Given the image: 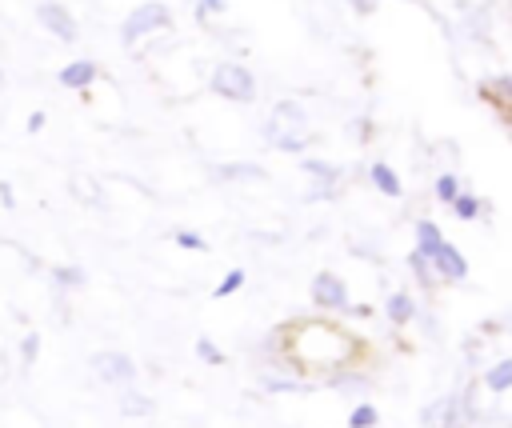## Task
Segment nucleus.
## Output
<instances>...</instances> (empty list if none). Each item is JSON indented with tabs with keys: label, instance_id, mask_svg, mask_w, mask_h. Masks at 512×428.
<instances>
[{
	"label": "nucleus",
	"instance_id": "obj_1",
	"mask_svg": "<svg viewBox=\"0 0 512 428\" xmlns=\"http://www.w3.org/2000/svg\"><path fill=\"white\" fill-rule=\"evenodd\" d=\"M276 348H280V364L300 380H308V372L328 376L336 368H352L360 356V340L344 324L320 320V316L292 320L288 328H280Z\"/></svg>",
	"mask_w": 512,
	"mask_h": 428
},
{
	"label": "nucleus",
	"instance_id": "obj_2",
	"mask_svg": "<svg viewBox=\"0 0 512 428\" xmlns=\"http://www.w3.org/2000/svg\"><path fill=\"white\" fill-rule=\"evenodd\" d=\"M208 88H212L220 100H232V104H252V100H256V76H252V68H244L240 60L216 64L212 76H208Z\"/></svg>",
	"mask_w": 512,
	"mask_h": 428
},
{
	"label": "nucleus",
	"instance_id": "obj_3",
	"mask_svg": "<svg viewBox=\"0 0 512 428\" xmlns=\"http://www.w3.org/2000/svg\"><path fill=\"white\" fill-rule=\"evenodd\" d=\"M168 24H172V8H168L164 0H144V4H136V8L124 16V24H120V40H124V44H140L144 36L164 32Z\"/></svg>",
	"mask_w": 512,
	"mask_h": 428
},
{
	"label": "nucleus",
	"instance_id": "obj_4",
	"mask_svg": "<svg viewBox=\"0 0 512 428\" xmlns=\"http://www.w3.org/2000/svg\"><path fill=\"white\" fill-rule=\"evenodd\" d=\"M308 296H312V304H316L320 312H340V316H344V312H348V304H352L344 276H336L332 268H324V272H316V276H312Z\"/></svg>",
	"mask_w": 512,
	"mask_h": 428
},
{
	"label": "nucleus",
	"instance_id": "obj_5",
	"mask_svg": "<svg viewBox=\"0 0 512 428\" xmlns=\"http://www.w3.org/2000/svg\"><path fill=\"white\" fill-rule=\"evenodd\" d=\"M92 372L100 384H112V388H132L136 384V360L128 352H96L92 356Z\"/></svg>",
	"mask_w": 512,
	"mask_h": 428
},
{
	"label": "nucleus",
	"instance_id": "obj_6",
	"mask_svg": "<svg viewBox=\"0 0 512 428\" xmlns=\"http://www.w3.org/2000/svg\"><path fill=\"white\" fill-rule=\"evenodd\" d=\"M432 272H436V280H444V284H460V280H468V256L456 248V244H436L432 248Z\"/></svg>",
	"mask_w": 512,
	"mask_h": 428
},
{
	"label": "nucleus",
	"instance_id": "obj_7",
	"mask_svg": "<svg viewBox=\"0 0 512 428\" xmlns=\"http://www.w3.org/2000/svg\"><path fill=\"white\" fill-rule=\"evenodd\" d=\"M36 20L48 28V36H56V40H64V44H72L76 40V16L64 8V4H56V0H44V4H36Z\"/></svg>",
	"mask_w": 512,
	"mask_h": 428
},
{
	"label": "nucleus",
	"instance_id": "obj_8",
	"mask_svg": "<svg viewBox=\"0 0 512 428\" xmlns=\"http://www.w3.org/2000/svg\"><path fill=\"white\" fill-rule=\"evenodd\" d=\"M264 140L276 148V152H292V156H304V148L312 144V132H304V128H284L280 120H264Z\"/></svg>",
	"mask_w": 512,
	"mask_h": 428
},
{
	"label": "nucleus",
	"instance_id": "obj_9",
	"mask_svg": "<svg viewBox=\"0 0 512 428\" xmlns=\"http://www.w3.org/2000/svg\"><path fill=\"white\" fill-rule=\"evenodd\" d=\"M256 384H260V392H268V396H296V392H308V384H304L296 372H288L284 364L264 368V372L256 376Z\"/></svg>",
	"mask_w": 512,
	"mask_h": 428
},
{
	"label": "nucleus",
	"instance_id": "obj_10",
	"mask_svg": "<svg viewBox=\"0 0 512 428\" xmlns=\"http://www.w3.org/2000/svg\"><path fill=\"white\" fill-rule=\"evenodd\" d=\"M324 384H328L336 396H364V392L372 388V376H368L360 364H352V368H336V372H328Z\"/></svg>",
	"mask_w": 512,
	"mask_h": 428
},
{
	"label": "nucleus",
	"instance_id": "obj_11",
	"mask_svg": "<svg viewBox=\"0 0 512 428\" xmlns=\"http://www.w3.org/2000/svg\"><path fill=\"white\" fill-rule=\"evenodd\" d=\"M56 80L64 84V88H72V92H84V88H92L96 80H100V64L96 60H68L60 72H56Z\"/></svg>",
	"mask_w": 512,
	"mask_h": 428
},
{
	"label": "nucleus",
	"instance_id": "obj_12",
	"mask_svg": "<svg viewBox=\"0 0 512 428\" xmlns=\"http://www.w3.org/2000/svg\"><path fill=\"white\" fill-rule=\"evenodd\" d=\"M216 180H228V184H260V180H268V168L256 164V160H228V164H216Z\"/></svg>",
	"mask_w": 512,
	"mask_h": 428
},
{
	"label": "nucleus",
	"instance_id": "obj_13",
	"mask_svg": "<svg viewBox=\"0 0 512 428\" xmlns=\"http://www.w3.org/2000/svg\"><path fill=\"white\" fill-rule=\"evenodd\" d=\"M384 320H388L392 328L412 324V320H416V296H412V292H404V288L388 292V296H384Z\"/></svg>",
	"mask_w": 512,
	"mask_h": 428
},
{
	"label": "nucleus",
	"instance_id": "obj_14",
	"mask_svg": "<svg viewBox=\"0 0 512 428\" xmlns=\"http://www.w3.org/2000/svg\"><path fill=\"white\" fill-rule=\"evenodd\" d=\"M480 384H484V392H492V396L512 392V356H496V360L484 368Z\"/></svg>",
	"mask_w": 512,
	"mask_h": 428
},
{
	"label": "nucleus",
	"instance_id": "obj_15",
	"mask_svg": "<svg viewBox=\"0 0 512 428\" xmlns=\"http://www.w3.org/2000/svg\"><path fill=\"white\" fill-rule=\"evenodd\" d=\"M300 172L304 176H312V184H340V164H332V160H320V156H300Z\"/></svg>",
	"mask_w": 512,
	"mask_h": 428
},
{
	"label": "nucleus",
	"instance_id": "obj_16",
	"mask_svg": "<svg viewBox=\"0 0 512 428\" xmlns=\"http://www.w3.org/2000/svg\"><path fill=\"white\" fill-rule=\"evenodd\" d=\"M368 184L380 192V196H400L404 188H400V176H396V168L392 164H384V160H376V164H368Z\"/></svg>",
	"mask_w": 512,
	"mask_h": 428
},
{
	"label": "nucleus",
	"instance_id": "obj_17",
	"mask_svg": "<svg viewBox=\"0 0 512 428\" xmlns=\"http://www.w3.org/2000/svg\"><path fill=\"white\" fill-rule=\"evenodd\" d=\"M480 96L496 108H512V72H496L480 84Z\"/></svg>",
	"mask_w": 512,
	"mask_h": 428
},
{
	"label": "nucleus",
	"instance_id": "obj_18",
	"mask_svg": "<svg viewBox=\"0 0 512 428\" xmlns=\"http://www.w3.org/2000/svg\"><path fill=\"white\" fill-rule=\"evenodd\" d=\"M412 236H416V252H424V256H432V248H436V244H444L440 224H436V220H428V216H420V220L412 224Z\"/></svg>",
	"mask_w": 512,
	"mask_h": 428
},
{
	"label": "nucleus",
	"instance_id": "obj_19",
	"mask_svg": "<svg viewBox=\"0 0 512 428\" xmlns=\"http://www.w3.org/2000/svg\"><path fill=\"white\" fill-rule=\"evenodd\" d=\"M48 280H52L60 292H76V288L88 280V272H84L80 264H52V268H48Z\"/></svg>",
	"mask_w": 512,
	"mask_h": 428
},
{
	"label": "nucleus",
	"instance_id": "obj_20",
	"mask_svg": "<svg viewBox=\"0 0 512 428\" xmlns=\"http://www.w3.org/2000/svg\"><path fill=\"white\" fill-rule=\"evenodd\" d=\"M272 120H280L284 128H308V112L300 100H276L272 104Z\"/></svg>",
	"mask_w": 512,
	"mask_h": 428
},
{
	"label": "nucleus",
	"instance_id": "obj_21",
	"mask_svg": "<svg viewBox=\"0 0 512 428\" xmlns=\"http://www.w3.org/2000/svg\"><path fill=\"white\" fill-rule=\"evenodd\" d=\"M404 264H408V272H412V280H416L420 288H428V292H432V288L440 284V280H436V272H432V260H428L424 252H416V248H412V252L404 256Z\"/></svg>",
	"mask_w": 512,
	"mask_h": 428
},
{
	"label": "nucleus",
	"instance_id": "obj_22",
	"mask_svg": "<svg viewBox=\"0 0 512 428\" xmlns=\"http://www.w3.org/2000/svg\"><path fill=\"white\" fill-rule=\"evenodd\" d=\"M448 208H452V216H456V220H480V216L488 212V208H484V200H480L476 192H468V188H460V196H456Z\"/></svg>",
	"mask_w": 512,
	"mask_h": 428
},
{
	"label": "nucleus",
	"instance_id": "obj_23",
	"mask_svg": "<svg viewBox=\"0 0 512 428\" xmlns=\"http://www.w3.org/2000/svg\"><path fill=\"white\" fill-rule=\"evenodd\" d=\"M460 176L456 172H440L436 180H432V200H440V204H452L456 196H460Z\"/></svg>",
	"mask_w": 512,
	"mask_h": 428
},
{
	"label": "nucleus",
	"instance_id": "obj_24",
	"mask_svg": "<svg viewBox=\"0 0 512 428\" xmlns=\"http://www.w3.org/2000/svg\"><path fill=\"white\" fill-rule=\"evenodd\" d=\"M152 396H144V392H136V388H124V400H120V412L124 416H152Z\"/></svg>",
	"mask_w": 512,
	"mask_h": 428
},
{
	"label": "nucleus",
	"instance_id": "obj_25",
	"mask_svg": "<svg viewBox=\"0 0 512 428\" xmlns=\"http://www.w3.org/2000/svg\"><path fill=\"white\" fill-rule=\"evenodd\" d=\"M376 424H380V408H376L372 400L352 404V412H348V428H376Z\"/></svg>",
	"mask_w": 512,
	"mask_h": 428
},
{
	"label": "nucleus",
	"instance_id": "obj_26",
	"mask_svg": "<svg viewBox=\"0 0 512 428\" xmlns=\"http://www.w3.org/2000/svg\"><path fill=\"white\" fill-rule=\"evenodd\" d=\"M192 352H196V360H200V364H212V368H220V364L228 360V356H224V348H220L216 340H208V336H196Z\"/></svg>",
	"mask_w": 512,
	"mask_h": 428
},
{
	"label": "nucleus",
	"instance_id": "obj_27",
	"mask_svg": "<svg viewBox=\"0 0 512 428\" xmlns=\"http://www.w3.org/2000/svg\"><path fill=\"white\" fill-rule=\"evenodd\" d=\"M244 280H248V272H244V268H228V272L220 276V284L212 288V296H216V300H224V296L240 292V288H244Z\"/></svg>",
	"mask_w": 512,
	"mask_h": 428
},
{
	"label": "nucleus",
	"instance_id": "obj_28",
	"mask_svg": "<svg viewBox=\"0 0 512 428\" xmlns=\"http://www.w3.org/2000/svg\"><path fill=\"white\" fill-rule=\"evenodd\" d=\"M172 244L184 248V252H204V248H208V240H204L196 228H176V232H172Z\"/></svg>",
	"mask_w": 512,
	"mask_h": 428
},
{
	"label": "nucleus",
	"instance_id": "obj_29",
	"mask_svg": "<svg viewBox=\"0 0 512 428\" xmlns=\"http://www.w3.org/2000/svg\"><path fill=\"white\" fill-rule=\"evenodd\" d=\"M444 408H448V392H444V396H436V400H428V404L420 408V424H424V428H440Z\"/></svg>",
	"mask_w": 512,
	"mask_h": 428
},
{
	"label": "nucleus",
	"instance_id": "obj_30",
	"mask_svg": "<svg viewBox=\"0 0 512 428\" xmlns=\"http://www.w3.org/2000/svg\"><path fill=\"white\" fill-rule=\"evenodd\" d=\"M40 344H44V340H40V332H24V336H20V360H24V364H36Z\"/></svg>",
	"mask_w": 512,
	"mask_h": 428
},
{
	"label": "nucleus",
	"instance_id": "obj_31",
	"mask_svg": "<svg viewBox=\"0 0 512 428\" xmlns=\"http://www.w3.org/2000/svg\"><path fill=\"white\" fill-rule=\"evenodd\" d=\"M484 24H488V16H484V12H472V16L464 20V32H472V40H484Z\"/></svg>",
	"mask_w": 512,
	"mask_h": 428
},
{
	"label": "nucleus",
	"instance_id": "obj_32",
	"mask_svg": "<svg viewBox=\"0 0 512 428\" xmlns=\"http://www.w3.org/2000/svg\"><path fill=\"white\" fill-rule=\"evenodd\" d=\"M352 136H356L360 144L372 140V136H376V132H372V120H368V116H356V120H352Z\"/></svg>",
	"mask_w": 512,
	"mask_h": 428
},
{
	"label": "nucleus",
	"instance_id": "obj_33",
	"mask_svg": "<svg viewBox=\"0 0 512 428\" xmlns=\"http://www.w3.org/2000/svg\"><path fill=\"white\" fill-rule=\"evenodd\" d=\"M228 0H196V20H208V12H224Z\"/></svg>",
	"mask_w": 512,
	"mask_h": 428
},
{
	"label": "nucleus",
	"instance_id": "obj_34",
	"mask_svg": "<svg viewBox=\"0 0 512 428\" xmlns=\"http://www.w3.org/2000/svg\"><path fill=\"white\" fill-rule=\"evenodd\" d=\"M332 196H336L332 184H312V188H308V200H332Z\"/></svg>",
	"mask_w": 512,
	"mask_h": 428
},
{
	"label": "nucleus",
	"instance_id": "obj_35",
	"mask_svg": "<svg viewBox=\"0 0 512 428\" xmlns=\"http://www.w3.org/2000/svg\"><path fill=\"white\" fill-rule=\"evenodd\" d=\"M0 204H4V208H16V188H12L4 176H0Z\"/></svg>",
	"mask_w": 512,
	"mask_h": 428
},
{
	"label": "nucleus",
	"instance_id": "obj_36",
	"mask_svg": "<svg viewBox=\"0 0 512 428\" xmlns=\"http://www.w3.org/2000/svg\"><path fill=\"white\" fill-rule=\"evenodd\" d=\"M344 316H352V320H372V304H348Z\"/></svg>",
	"mask_w": 512,
	"mask_h": 428
},
{
	"label": "nucleus",
	"instance_id": "obj_37",
	"mask_svg": "<svg viewBox=\"0 0 512 428\" xmlns=\"http://www.w3.org/2000/svg\"><path fill=\"white\" fill-rule=\"evenodd\" d=\"M376 4H380V0H348V8H352L356 16H368V12H376Z\"/></svg>",
	"mask_w": 512,
	"mask_h": 428
},
{
	"label": "nucleus",
	"instance_id": "obj_38",
	"mask_svg": "<svg viewBox=\"0 0 512 428\" xmlns=\"http://www.w3.org/2000/svg\"><path fill=\"white\" fill-rule=\"evenodd\" d=\"M24 128H28V132H40V128H44V112H32V116L24 120Z\"/></svg>",
	"mask_w": 512,
	"mask_h": 428
},
{
	"label": "nucleus",
	"instance_id": "obj_39",
	"mask_svg": "<svg viewBox=\"0 0 512 428\" xmlns=\"http://www.w3.org/2000/svg\"><path fill=\"white\" fill-rule=\"evenodd\" d=\"M0 88H4V68H0Z\"/></svg>",
	"mask_w": 512,
	"mask_h": 428
}]
</instances>
